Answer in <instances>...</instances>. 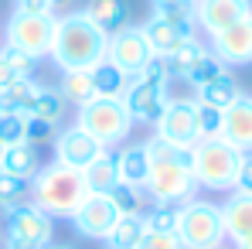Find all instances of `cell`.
<instances>
[{
    "label": "cell",
    "instance_id": "cell-45",
    "mask_svg": "<svg viewBox=\"0 0 252 249\" xmlns=\"http://www.w3.org/2000/svg\"><path fill=\"white\" fill-rule=\"evenodd\" d=\"M68 3H72V0H51V7H55V14H58V10H65Z\"/></svg>",
    "mask_w": 252,
    "mask_h": 249
},
{
    "label": "cell",
    "instance_id": "cell-39",
    "mask_svg": "<svg viewBox=\"0 0 252 249\" xmlns=\"http://www.w3.org/2000/svg\"><path fill=\"white\" fill-rule=\"evenodd\" d=\"M28 143L31 147H41V143H55V126L28 116Z\"/></svg>",
    "mask_w": 252,
    "mask_h": 249
},
{
    "label": "cell",
    "instance_id": "cell-25",
    "mask_svg": "<svg viewBox=\"0 0 252 249\" xmlns=\"http://www.w3.org/2000/svg\"><path fill=\"white\" fill-rule=\"evenodd\" d=\"M28 116H34V120H44V123L58 126L65 123V116H68V103L62 99V92L55 89V85H41L38 89V96H34V106H31V113Z\"/></svg>",
    "mask_w": 252,
    "mask_h": 249
},
{
    "label": "cell",
    "instance_id": "cell-3",
    "mask_svg": "<svg viewBox=\"0 0 252 249\" xmlns=\"http://www.w3.org/2000/svg\"><path fill=\"white\" fill-rule=\"evenodd\" d=\"M85 198H89V188H85L82 171H72L58 161L44 164L31 178V202L51 218H72Z\"/></svg>",
    "mask_w": 252,
    "mask_h": 249
},
{
    "label": "cell",
    "instance_id": "cell-30",
    "mask_svg": "<svg viewBox=\"0 0 252 249\" xmlns=\"http://www.w3.org/2000/svg\"><path fill=\"white\" fill-rule=\"evenodd\" d=\"M225 72H228V69H225V65H221V62L211 55L208 48H205V51L194 58V65L184 72V79H181V82L191 85V89H201V85H208L211 79H218V75H225Z\"/></svg>",
    "mask_w": 252,
    "mask_h": 249
},
{
    "label": "cell",
    "instance_id": "cell-11",
    "mask_svg": "<svg viewBox=\"0 0 252 249\" xmlns=\"http://www.w3.org/2000/svg\"><path fill=\"white\" fill-rule=\"evenodd\" d=\"M208 51L225 65V69H239V65H252V14L235 21L232 28L218 31L208 38Z\"/></svg>",
    "mask_w": 252,
    "mask_h": 249
},
{
    "label": "cell",
    "instance_id": "cell-17",
    "mask_svg": "<svg viewBox=\"0 0 252 249\" xmlns=\"http://www.w3.org/2000/svg\"><path fill=\"white\" fill-rule=\"evenodd\" d=\"M221 140H228L235 150H252V96L239 92V99L221 113Z\"/></svg>",
    "mask_w": 252,
    "mask_h": 249
},
{
    "label": "cell",
    "instance_id": "cell-29",
    "mask_svg": "<svg viewBox=\"0 0 252 249\" xmlns=\"http://www.w3.org/2000/svg\"><path fill=\"white\" fill-rule=\"evenodd\" d=\"M82 10L106 31V35L120 31V28L126 24V3L123 0H85Z\"/></svg>",
    "mask_w": 252,
    "mask_h": 249
},
{
    "label": "cell",
    "instance_id": "cell-8",
    "mask_svg": "<svg viewBox=\"0 0 252 249\" xmlns=\"http://www.w3.org/2000/svg\"><path fill=\"white\" fill-rule=\"evenodd\" d=\"M55 28H58V17L55 14H24V10H14L7 28H3V41L28 51L31 58H48L51 55V44H55Z\"/></svg>",
    "mask_w": 252,
    "mask_h": 249
},
{
    "label": "cell",
    "instance_id": "cell-7",
    "mask_svg": "<svg viewBox=\"0 0 252 249\" xmlns=\"http://www.w3.org/2000/svg\"><path fill=\"white\" fill-rule=\"evenodd\" d=\"M174 236L181 239L184 249H205L215 246L225 239V229H221V212L215 202L205 198H188L184 205H177V229Z\"/></svg>",
    "mask_w": 252,
    "mask_h": 249
},
{
    "label": "cell",
    "instance_id": "cell-16",
    "mask_svg": "<svg viewBox=\"0 0 252 249\" xmlns=\"http://www.w3.org/2000/svg\"><path fill=\"white\" fill-rule=\"evenodd\" d=\"M116 218H120V212L113 208V202H109L106 195H89L68 222L75 225V232L85 236V239H102V236L113 229Z\"/></svg>",
    "mask_w": 252,
    "mask_h": 249
},
{
    "label": "cell",
    "instance_id": "cell-49",
    "mask_svg": "<svg viewBox=\"0 0 252 249\" xmlns=\"http://www.w3.org/2000/svg\"><path fill=\"white\" fill-rule=\"evenodd\" d=\"M154 3H164V0H154Z\"/></svg>",
    "mask_w": 252,
    "mask_h": 249
},
{
    "label": "cell",
    "instance_id": "cell-23",
    "mask_svg": "<svg viewBox=\"0 0 252 249\" xmlns=\"http://www.w3.org/2000/svg\"><path fill=\"white\" fill-rule=\"evenodd\" d=\"M58 92H62V99L68 103V106H85L89 99H95V92H92V75H89V69H68V72H62V79L55 85Z\"/></svg>",
    "mask_w": 252,
    "mask_h": 249
},
{
    "label": "cell",
    "instance_id": "cell-47",
    "mask_svg": "<svg viewBox=\"0 0 252 249\" xmlns=\"http://www.w3.org/2000/svg\"><path fill=\"white\" fill-rule=\"evenodd\" d=\"M44 249H75V246H55V243H48Z\"/></svg>",
    "mask_w": 252,
    "mask_h": 249
},
{
    "label": "cell",
    "instance_id": "cell-46",
    "mask_svg": "<svg viewBox=\"0 0 252 249\" xmlns=\"http://www.w3.org/2000/svg\"><path fill=\"white\" fill-rule=\"evenodd\" d=\"M205 249H235V246H232L228 239H221V243H215V246H205Z\"/></svg>",
    "mask_w": 252,
    "mask_h": 249
},
{
    "label": "cell",
    "instance_id": "cell-5",
    "mask_svg": "<svg viewBox=\"0 0 252 249\" xmlns=\"http://www.w3.org/2000/svg\"><path fill=\"white\" fill-rule=\"evenodd\" d=\"M242 164V150H235L228 140L208 137L191 147V174L198 188L205 191H235V174Z\"/></svg>",
    "mask_w": 252,
    "mask_h": 249
},
{
    "label": "cell",
    "instance_id": "cell-24",
    "mask_svg": "<svg viewBox=\"0 0 252 249\" xmlns=\"http://www.w3.org/2000/svg\"><path fill=\"white\" fill-rule=\"evenodd\" d=\"M147 225H143V215H120L113 222V229L102 236V243L109 249H136V243L143 239Z\"/></svg>",
    "mask_w": 252,
    "mask_h": 249
},
{
    "label": "cell",
    "instance_id": "cell-20",
    "mask_svg": "<svg viewBox=\"0 0 252 249\" xmlns=\"http://www.w3.org/2000/svg\"><path fill=\"white\" fill-rule=\"evenodd\" d=\"M116 167H120V181L143 188V181L150 174V154H147V147L143 143H126L123 150L116 154Z\"/></svg>",
    "mask_w": 252,
    "mask_h": 249
},
{
    "label": "cell",
    "instance_id": "cell-33",
    "mask_svg": "<svg viewBox=\"0 0 252 249\" xmlns=\"http://www.w3.org/2000/svg\"><path fill=\"white\" fill-rule=\"evenodd\" d=\"M0 143H28V116L24 113H0Z\"/></svg>",
    "mask_w": 252,
    "mask_h": 249
},
{
    "label": "cell",
    "instance_id": "cell-44",
    "mask_svg": "<svg viewBox=\"0 0 252 249\" xmlns=\"http://www.w3.org/2000/svg\"><path fill=\"white\" fill-rule=\"evenodd\" d=\"M232 246H235V249H252V232L246 236V239H239V243H232Z\"/></svg>",
    "mask_w": 252,
    "mask_h": 249
},
{
    "label": "cell",
    "instance_id": "cell-35",
    "mask_svg": "<svg viewBox=\"0 0 252 249\" xmlns=\"http://www.w3.org/2000/svg\"><path fill=\"white\" fill-rule=\"evenodd\" d=\"M150 17H160V21H194V0H164V3H154Z\"/></svg>",
    "mask_w": 252,
    "mask_h": 249
},
{
    "label": "cell",
    "instance_id": "cell-14",
    "mask_svg": "<svg viewBox=\"0 0 252 249\" xmlns=\"http://www.w3.org/2000/svg\"><path fill=\"white\" fill-rule=\"evenodd\" d=\"M252 14V0H194V24L205 35H218Z\"/></svg>",
    "mask_w": 252,
    "mask_h": 249
},
{
    "label": "cell",
    "instance_id": "cell-6",
    "mask_svg": "<svg viewBox=\"0 0 252 249\" xmlns=\"http://www.w3.org/2000/svg\"><path fill=\"white\" fill-rule=\"evenodd\" d=\"M75 126L85 130L92 140H99L106 150L126 143V137L133 133V120L123 99H89L85 106L75 109Z\"/></svg>",
    "mask_w": 252,
    "mask_h": 249
},
{
    "label": "cell",
    "instance_id": "cell-18",
    "mask_svg": "<svg viewBox=\"0 0 252 249\" xmlns=\"http://www.w3.org/2000/svg\"><path fill=\"white\" fill-rule=\"evenodd\" d=\"M218 212H221V229L228 243H239L252 232V195L228 191V198L218 205Z\"/></svg>",
    "mask_w": 252,
    "mask_h": 249
},
{
    "label": "cell",
    "instance_id": "cell-28",
    "mask_svg": "<svg viewBox=\"0 0 252 249\" xmlns=\"http://www.w3.org/2000/svg\"><path fill=\"white\" fill-rule=\"evenodd\" d=\"M106 198L113 202V208H116L120 215H143V212L150 208L147 191H143L140 184H126V181H116V184L109 188Z\"/></svg>",
    "mask_w": 252,
    "mask_h": 249
},
{
    "label": "cell",
    "instance_id": "cell-4",
    "mask_svg": "<svg viewBox=\"0 0 252 249\" xmlns=\"http://www.w3.org/2000/svg\"><path fill=\"white\" fill-rule=\"evenodd\" d=\"M170 85H174L170 72L164 69L160 58H154L140 75H133V79L126 82L123 96H120L123 106H126V113H129V120H133V123L154 126L157 120H160L164 106L170 103Z\"/></svg>",
    "mask_w": 252,
    "mask_h": 249
},
{
    "label": "cell",
    "instance_id": "cell-42",
    "mask_svg": "<svg viewBox=\"0 0 252 249\" xmlns=\"http://www.w3.org/2000/svg\"><path fill=\"white\" fill-rule=\"evenodd\" d=\"M3 249H44V246L28 243V239H14V236H7V239H3Z\"/></svg>",
    "mask_w": 252,
    "mask_h": 249
},
{
    "label": "cell",
    "instance_id": "cell-26",
    "mask_svg": "<svg viewBox=\"0 0 252 249\" xmlns=\"http://www.w3.org/2000/svg\"><path fill=\"white\" fill-rule=\"evenodd\" d=\"M85 178V188H89V195H109V188L120 181V167H116V157L106 150L95 164H89L82 171Z\"/></svg>",
    "mask_w": 252,
    "mask_h": 249
},
{
    "label": "cell",
    "instance_id": "cell-22",
    "mask_svg": "<svg viewBox=\"0 0 252 249\" xmlns=\"http://www.w3.org/2000/svg\"><path fill=\"white\" fill-rule=\"evenodd\" d=\"M198 92V99L194 103H205V106H215V109H228L235 99H239V82H235V75L232 72H225V75H218V79H211L208 85H201V89H194Z\"/></svg>",
    "mask_w": 252,
    "mask_h": 249
},
{
    "label": "cell",
    "instance_id": "cell-1",
    "mask_svg": "<svg viewBox=\"0 0 252 249\" xmlns=\"http://www.w3.org/2000/svg\"><path fill=\"white\" fill-rule=\"evenodd\" d=\"M143 147L150 154V174L143 181L150 205H184L188 198H194L198 181L191 174V150L174 147L154 133L143 140Z\"/></svg>",
    "mask_w": 252,
    "mask_h": 249
},
{
    "label": "cell",
    "instance_id": "cell-9",
    "mask_svg": "<svg viewBox=\"0 0 252 249\" xmlns=\"http://www.w3.org/2000/svg\"><path fill=\"white\" fill-rule=\"evenodd\" d=\"M154 48L143 35V24H123L120 31L109 35V48H106V62L116 65L126 79L140 75L150 62H154Z\"/></svg>",
    "mask_w": 252,
    "mask_h": 249
},
{
    "label": "cell",
    "instance_id": "cell-15",
    "mask_svg": "<svg viewBox=\"0 0 252 249\" xmlns=\"http://www.w3.org/2000/svg\"><path fill=\"white\" fill-rule=\"evenodd\" d=\"M143 35L154 48L157 58H167L170 51H177L181 44L194 41L198 38V24L194 21H160V17H147Z\"/></svg>",
    "mask_w": 252,
    "mask_h": 249
},
{
    "label": "cell",
    "instance_id": "cell-38",
    "mask_svg": "<svg viewBox=\"0 0 252 249\" xmlns=\"http://www.w3.org/2000/svg\"><path fill=\"white\" fill-rule=\"evenodd\" d=\"M136 249H184L181 246V239L174 236V232H143V239L136 243Z\"/></svg>",
    "mask_w": 252,
    "mask_h": 249
},
{
    "label": "cell",
    "instance_id": "cell-31",
    "mask_svg": "<svg viewBox=\"0 0 252 249\" xmlns=\"http://www.w3.org/2000/svg\"><path fill=\"white\" fill-rule=\"evenodd\" d=\"M31 202V178H17V174H3L0 171V208L10 212L17 205Z\"/></svg>",
    "mask_w": 252,
    "mask_h": 249
},
{
    "label": "cell",
    "instance_id": "cell-10",
    "mask_svg": "<svg viewBox=\"0 0 252 249\" xmlns=\"http://www.w3.org/2000/svg\"><path fill=\"white\" fill-rule=\"evenodd\" d=\"M154 137L191 150L201 140L198 137V116H194V99H170L160 113V120L154 123Z\"/></svg>",
    "mask_w": 252,
    "mask_h": 249
},
{
    "label": "cell",
    "instance_id": "cell-48",
    "mask_svg": "<svg viewBox=\"0 0 252 249\" xmlns=\"http://www.w3.org/2000/svg\"><path fill=\"white\" fill-rule=\"evenodd\" d=\"M0 157H3V143H0Z\"/></svg>",
    "mask_w": 252,
    "mask_h": 249
},
{
    "label": "cell",
    "instance_id": "cell-41",
    "mask_svg": "<svg viewBox=\"0 0 252 249\" xmlns=\"http://www.w3.org/2000/svg\"><path fill=\"white\" fill-rule=\"evenodd\" d=\"M17 10H24V14H55L51 0H17Z\"/></svg>",
    "mask_w": 252,
    "mask_h": 249
},
{
    "label": "cell",
    "instance_id": "cell-2",
    "mask_svg": "<svg viewBox=\"0 0 252 249\" xmlns=\"http://www.w3.org/2000/svg\"><path fill=\"white\" fill-rule=\"evenodd\" d=\"M106 48L109 35L85 14V10H68L58 17L55 28V44H51V62L68 72V69H95L99 62H106Z\"/></svg>",
    "mask_w": 252,
    "mask_h": 249
},
{
    "label": "cell",
    "instance_id": "cell-34",
    "mask_svg": "<svg viewBox=\"0 0 252 249\" xmlns=\"http://www.w3.org/2000/svg\"><path fill=\"white\" fill-rule=\"evenodd\" d=\"M143 225L150 232H174L177 229V205H150L143 212Z\"/></svg>",
    "mask_w": 252,
    "mask_h": 249
},
{
    "label": "cell",
    "instance_id": "cell-32",
    "mask_svg": "<svg viewBox=\"0 0 252 249\" xmlns=\"http://www.w3.org/2000/svg\"><path fill=\"white\" fill-rule=\"evenodd\" d=\"M205 48H208V44H201L198 38H194V41L181 44L177 51H170L167 58H160V62H164V69L170 72V79H174V82H181V79H184V72H188V69L194 65V58H198V55H201Z\"/></svg>",
    "mask_w": 252,
    "mask_h": 249
},
{
    "label": "cell",
    "instance_id": "cell-13",
    "mask_svg": "<svg viewBox=\"0 0 252 249\" xmlns=\"http://www.w3.org/2000/svg\"><path fill=\"white\" fill-rule=\"evenodd\" d=\"M7 236L14 239H28V243H38V246H48L51 236H55V218L41 212L34 202L28 205H17L7 212Z\"/></svg>",
    "mask_w": 252,
    "mask_h": 249
},
{
    "label": "cell",
    "instance_id": "cell-37",
    "mask_svg": "<svg viewBox=\"0 0 252 249\" xmlns=\"http://www.w3.org/2000/svg\"><path fill=\"white\" fill-rule=\"evenodd\" d=\"M0 58H3V65H7L14 75H31L34 65H38V58H31L28 51L14 48V44H3V48H0Z\"/></svg>",
    "mask_w": 252,
    "mask_h": 249
},
{
    "label": "cell",
    "instance_id": "cell-19",
    "mask_svg": "<svg viewBox=\"0 0 252 249\" xmlns=\"http://www.w3.org/2000/svg\"><path fill=\"white\" fill-rule=\"evenodd\" d=\"M41 82H34L31 75H14L10 82L0 89V113H31L34 96H38Z\"/></svg>",
    "mask_w": 252,
    "mask_h": 249
},
{
    "label": "cell",
    "instance_id": "cell-36",
    "mask_svg": "<svg viewBox=\"0 0 252 249\" xmlns=\"http://www.w3.org/2000/svg\"><path fill=\"white\" fill-rule=\"evenodd\" d=\"M194 116H198V137L201 140L221 137V109L205 106V103H194Z\"/></svg>",
    "mask_w": 252,
    "mask_h": 249
},
{
    "label": "cell",
    "instance_id": "cell-40",
    "mask_svg": "<svg viewBox=\"0 0 252 249\" xmlns=\"http://www.w3.org/2000/svg\"><path fill=\"white\" fill-rule=\"evenodd\" d=\"M235 191L252 195V150L242 154V164H239V174H235Z\"/></svg>",
    "mask_w": 252,
    "mask_h": 249
},
{
    "label": "cell",
    "instance_id": "cell-43",
    "mask_svg": "<svg viewBox=\"0 0 252 249\" xmlns=\"http://www.w3.org/2000/svg\"><path fill=\"white\" fill-rule=\"evenodd\" d=\"M10 79H14V72H10V69L3 65V58H0V89H3V85L10 82Z\"/></svg>",
    "mask_w": 252,
    "mask_h": 249
},
{
    "label": "cell",
    "instance_id": "cell-21",
    "mask_svg": "<svg viewBox=\"0 0 252 249\" xmlns=\"http://www.w3.org/2000/svg\"><path fill=\"white\" fill-rule=\"evenodd\" d=\"M0 171H3V174H17V178H34V174L41 171L38 147H31V143H14V147H3Z\"/></svg>",
    "mask_w": 252,
    "mask_h": 249
},
{
    "label": "cell",
    "instance_id": "cell-27",
    "mask_svg": "<svg viewBox=\"0 0 252 249\" xmlns=\"http://www.w3.org/2000/svg\"><path fill=\"white\" fill-rule=\"evenodd\" d=\"M89 75H92V92H95V99H120L126 82H129L123 72H120L116 65H109V62H99L95 69H89Z\"/></svg>",
    "mask_w": 252,
    "mask_h": 249
},
{
    "label": "cell",
    "instance_id": "cell-12",
    "mask_svg": "<svg viewBox=\"0 0 252 249\" xmlns=\"http://www.w3.org/2000/svg\"><path fill=\"white\" fill-rule=\"evenodd\" d=\"M102 154H106V147L99 140H92L79 126H65L58 133V140H55V161L72 167V171H85L89 164H95Z\"/></svg>",
    "mask_w": 252,
    "mask_h": 249
}]
</instances>
